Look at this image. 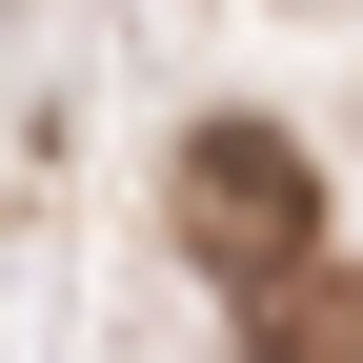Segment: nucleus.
I'll return each mask as SVG.
<instances>
[{
    "mask_svg": "<svg viewBox=\"0 0 363 363\" xmlns=\"http://www.w3.org/2000/svg\"><path fill=\"white\" fill-rule=\"evenodd\" d=\"M182 242H202L222 283H303V262H323V162H303L283 121H202V142H182Z\"/></svg>",
    "mask_w": 363,
    "mask_h": 363,
    "instance_id": "nucleus-1",
    "label": "nucleus"
},
{
    "mask_svg": "<svg viewBox=\"0 0 363 363\" xmlns=\"http://www.w3.org/2000/svg\"><path fill=\"white\" fill-rule=\"evenodd\" d=\"M242 363H363V283H262V323H242Z\"/></svg>",
    "mask_w": 363,
    "mask_h": 363,
    "instance_id": "nucleus-2",
    "label": "nucleus"
}]
</instances>
